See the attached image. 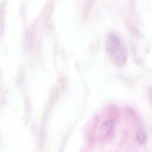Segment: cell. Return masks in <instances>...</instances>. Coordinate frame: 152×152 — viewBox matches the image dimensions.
<instances>
[{"label":"cell","mask_w":152,"mask_h":152,"mask_svg":"<svg viewBox=\"0 0 152 152\" xmlns=\"http://www.w3.org/2000/svg\"><path fill=\"white\" fill-rule=\"evenodd\" d=\"M106 49L113 61L118 65H123L127 58L126 51L119 36L110 33L106 39Z\"/></svg>","instance_id":"6da1fadb"},{"label":"cell","mask_w":152,"mask_h":152,"mask_svg":"<svg viewBox=\"0 0 152 152\" xmlns=\"http://www.w3.org/2000/svg\"><path fill=\"white\" fill-rule=\"evenodd\" d=\"M114 125V121L112 119H107L104 122L100 128V133L101 135L104 137L109 136L112 132Z\"/></svg>","instance_id":"7a4b0ae2"},{"label":"cell","mask_w":152,"mask_h":152,"mask_svg":"<svg viewBox=\"0 0 152 152\" xmlns=\"http://www.w3.org/2000/svg\"><path fill=\"white\" fill-rule=\"evenodd\" d=\"M137 141L141 144H143L145 142L147 137H146V134H145V132L144 131V130L140 129L137 131Z\"/></svg>","instance_id":"3957f363"}]
</instances>
